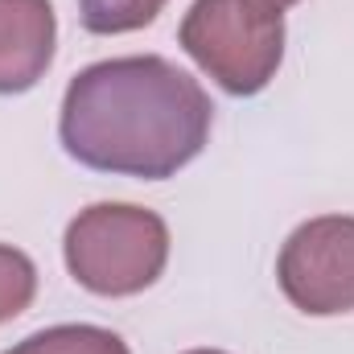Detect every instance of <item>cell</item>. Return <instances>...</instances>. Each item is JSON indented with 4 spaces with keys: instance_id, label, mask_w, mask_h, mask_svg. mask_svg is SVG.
<instances>
[{
    "instance_id": "3",
    "label": "cell",
    "mask_w": 354,
    "mask_h": 354,
    "mask_svg": "<svg viewBox=\"0 0 354 354\" xmlns=\"http://www.w3.org/2000/svg\"><path fill=\"white\" fill-rule=\"evenodd\" d=\"M185 54L231 95H256L284 58V17L276 0H194L181 21Z\"/></svg>"
},
{
    "instance_id": "6",
    "label": "cell",
    "mask_w": 354,
    "mask_h": 354,
    "mask_svg": "<svg viewBox=\"0 0 354 354\" xmlns=\"http://www.w3.org/2000/svg\"><path fill=\"white\" fill-rule=\"evenodd\" d=\"M4 354H128L124 338L99 326H54Z\"/></svg>"
},
{
    "instance_id": "2",
    "label": "cell",
    "mask_w": 354,
    "mask_h": 354,
    "mask_svg": "<svg viewBox=\"0 0 354 354\" xmlns=\"http://www.w3.org/2000/svg\"><path fill=\"white\" fill-rule=\"evenodd\" d=\"M169 260V227L161 214L128 202L87 206L66 227V268L99 297L145 292Z\"/></svg>"
},
{
    "instance_id": "10",
    "label": "cell",
    "mask_w": 354,
    "mask_h": 354,
    "mask_svg": "<svg viewBox=\"0 0 354 354\" xmlns=\"http://www.w3.org/2000/svg\"><path fill=\"white\" fill-rule=\"evenodd\" d=\"M276 4H280V8H284V4H297V0H276Z\"/></svg>"
},
{
    "instance_id": "7",
    "label": "cell",
    "mask_w": 354,
    "mask_h": 354,
    "mask_svg": "<svg viewBox=\"0 0 354 354\" xmlns=\"http://www.w3.org/2000/svg\"><path fill=\"white\" fill-rule=\"evenodd\" d=\"M161 8H165V0H79L83 29L103 33V37H107V33L145 29Z\"/></svg>"
},
{
    "instance_id": "4",
    "label": "cell",
    "mask_w": 354,
    "mask_h": 354,
    "mask_svg": "<svg viewBox=\"0 0 354 354\" xmlns=\"http://www.w3.org/2000/svg\"><path fill=\"white\" fill-rule=\"evenodd\" d=\"M284 297L313 317H334L354 309V218L326 214L309 218L288 235L276 260Z\"/></svg>"
},
{
    "instance_id": "5",
    "label": "cell",
    "mask_w": 354,
    "mask_h": 354,
    "mask_svg": "<svg viewBox=\"0 0 354 354\" xmlns=\"http://www.w3.org/2000/svg\"><path fill=\"white\" fill-rule=\"evenodd\" d=\"M54 37L50 0H0V95H21L46 75Z\"/></svg>"
},
{
    "instance_id": "8",
    "label": "cell",
    "mask_w": 354,
    "mask_h": 354,
    "mask_svg": "<svg viewBox=\"0 0 354 354\" xmlns=\"http://www.w3.org/2000/svg\"><path fill=\"white\" fill-rule=\"evenodd\" d=\"M33 292H37V272L29 264V256L0 243V326L25 313Z\"/></svg>"
},
{
    "instance_id": "9",
    "label": "cell",
    "mask_w": 354,
    "mask_h": 354,
    "mask_svg": "<svg viewBox=\"0 0 354 354\" xmlns=\"http://www.w3.org/2000/svg\"><path fill=\"white\" fill-rule=\"evenodd\" d=\"M189 354H223V351H189Z\"/></svg>"
},
{
    "instance_id": "1",
    "label": "cell",
    "mask_w": 354,
    "mask_h": 354,
    "mask_svg": "<svg viewBox=\"0 0 354 354\" xmlns=\"http://www.w3.org/2000/svg\"><path fill=\"white\" fill-rule=\"evenodd\" d=\"M210 99L181 66L136 54L79 71L62 99V149L99 174L161 181L189 165L210 136Z\"/></svg>"
}]
</instances>
